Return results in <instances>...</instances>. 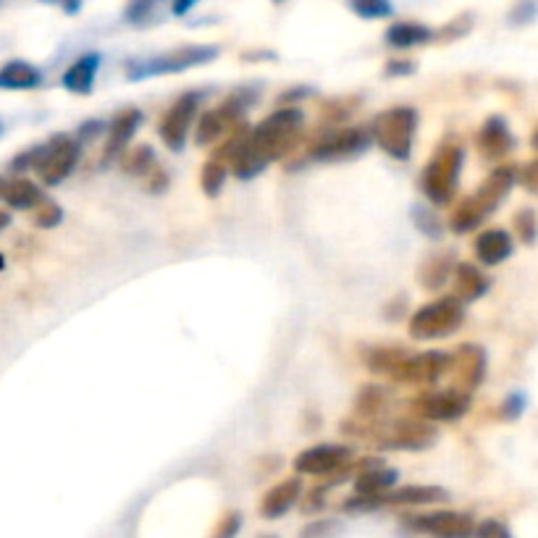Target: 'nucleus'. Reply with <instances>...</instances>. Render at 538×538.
I'll use <instances>...</instances> for the list:
<instances>
[{"instance_id": "1", "label": "nucleus", "mask_w": 538, "mask_h": 538, "mask_svg": "<svg viewBox=\"0 0 538 538\" xmlns=\"http://www.w3.org/2000/svg\"><path fill=\"white\" fill-rule=\"evenodd\" d=\"M302 129H305V113L300 108H279L268 119L260 121L255 129H250V137H247L242 153L260 161L263 166L281 161L284 155H289L297 147Z\"/></svg>"}, {"instance_id": "2", "label": "nucleus", "mask_w": 538, "mask_h": 538, "mask_svg": "<svg viewBox=\"0 0 538 538\" xmlns=\"http://www.w3.org/2000/svg\"><path fill=\"white\" fill-rule=\"evenodd\" d=\"M518 182V174L510 166H499L497 171H491L489 179L473 192L470 197L460 200L452 218H449V229L455 234H470L502 205V200L512 192Z\"/></svg>"}, {"instance_id": "3", "label": "nucleus", "mask_w": 538, "mask_h": 538, "mask_svg": "<svg viewBox=\"0 0 538 538\" xmlns=\"http://www.w3.org/2000/svg\"><path fill=\"white\" fill-rule=\"evenodd\" d=\"M462 163H465V150L460 142H444V145L431 155L423 174H420V189L434 205H449L460 184Z\"/></svg>"}, {"instance_id": "4", "label": "nucleus", "mask_w": 538, "mask_h": 538, "mask_svg": "<svg viewBox=\"0 0 538 538\" xmlns=\"http://www.w3.org/2000/svg\"><path fill=\"white\" fill-rule=\"evenodd\" d=\"M221 53L218 45H184V48L168 50L163 56L153 58H132L126 61V77L129 82H140V79L150 77H166V74H182V71L197 69L205 63H213Z\"/></svg>"}, {"instance_id": "5", "label": "nucleus", "mask_w": 538, "mask_h": 538, "mask_svg": "<svg viewBox=\"0 0 538 538\" xmlns=\"http://www.w3.org/2000/svg\"><path fill=\"white\" fill-rule=\"evenodd\" d=\"M415 129H418V113H415V108L397 105V108L378 113L376 119H373L371 140L394 161H410Z\"/></svg>"}, {"instance_id": "6", "label": "nucleus", "mask_w": 538, "mask_h": 538, "mask_svg": "<svg viewBox=\"0 0 538 538\" xmlns=\"http://www.w3.org/2000/svg\"><path fill=\"white\" fill-rule=\"evenodd\" d=\"M465 321V302L457 297H441L436 302H428L410 318V336L418 342H434L452 336Z\"/></svg>"}, {"instance_id": "7", "label": "nucleus", "mask_w": 538, "mask_h": 538, "mask_svg": "<svg viewBox=\"0 0 538 538\" xmlns=\"http://www.w3.org/2000/svg\"><path fill=\"white\" fill-rule=\"evenodd\" d=\"M79 147L82 145L77 140L66 137V134H58V137H53L45 145H37L32 168L40 176V182H45L48 187L61 184L79 163Z\"/></svg>"}, {"instance_id": "8", "label": "nucleus", "mask_w": 538, "mask_h": 538, "mask_svg": "<svg viewBox=\"0 0 538 538\" xmlns=\"http://www.w3.org/2000/svg\"><path fill=\"white\" fill-rule=\"evenodd\" d=\"M470 410V392L462 389H436V392H423L410 399V413L415 418L431 420V423H452L460 420Z\"/></svg>"}, {"instance_id": "9", "label": "nucleus", "mask_w": 538, "mask_h": 538, "mask_svg": "<svg viewBox=\"0 0 538 538\" xmlns=\"http://www.w3.org/2000/svg\"><path fill=\"white\" fill-rule=\"evenodd\" d=\"M449 371V355L447 352L431 350L420 352V355H405L399 363L392 365V371L386 376L397 381V384L410 386H431L439 384L441 378Z\"/></svg>"}, {"instance_id": "10", "label": "nucleus", "mask_w": 538, "mask_h": 538, "mask_svg": "<svg viewBox=\"0 0 538 538\" xmlns=\"http://www.w3.org/2000/svg\"><path fill=\"white\" fill-rule=\"evenodd\" d=\"M247 105H250V100L245 103L242 95H231L226 103L205 111L203 116H200V121H197V129H195L197 145L200 147L216 145V142L224 140L226 134H231L239 124H242V116H245Z\"/></svg>"}, {"instance_id": "11", "label": "nucleus", "mask_w": 538, "mask_h": 538, "mask_svg": "<svg viewBox=\"0 0 538 538\" xmlns=\"http://www.w3.org/2000/svg\"><path fill=\"white\" fill-rule=\"evenodd\" d=\"M197 111H200V95H197V92H184V95H179L174 103L168 105V111L163 113L158 132H161L163 145H166L171 153H182L184 150V142H187L189 129L195 124Z\"/></svg>"}, {"instance_id": "12", "label": "nucleus", "mask_w": 538, "mask_h": 538, "mask_svg": "<svg viewBox=\"0 0 538 538\" xmlns=\"http://www.w3.org/2000/svg\"><path fill=\"white\" fill-rule=\"evenodd\" d=\"M368 145H371V134L360 129V126H352V129L323 134L321 140L308 150V158L318 163L347 161V158H355V155L363 153Z\"/></svg>"}, {"instance_id": "13", "label": "nucleus", "mask_w": 538, "mask_h": 538, "mask_svg": "<svg viewBox=\"0 0 538 538\" xmlns=\"http://www.w3.org/2000/svg\"><path fill=\"white\" fill-rule=\"evenodd\" d=\"M486 368H489V360H486V350L483 347H478V344H460L449 355L447 376H452V386L455 389L473 394L483 384Z\"/></svg>"}, {"instance_id": "14", "label": "nucleus", "mask_w": 538, "mask_h": 538, "mask_svg": "<svg viewBox=\"0 0 538 538\" xmlns=\"http://www.w3.org/2000/svg\"><path fill=\"white\" fill-rule=\"evenodd\" d=\"M407 525L428 536L441 538H465L476 533V523L465 512H426V515H405Z\"/></svg>"}, {"instance_id": "15", "label": "nucleus", "mask_w": 538, "mask_h": 538, "mask_svg": "<svg viewBox=\"0 0 538 538\" xmlns=\"http://www.w3.org/2000/svg\"><path fill=\"white\" fill-rule=\"evenodd\" d=\"M352 460V449L344 444H318L294 457V470L300 476H331Z\"/></svg>"}, {"instance_id": "16", "label": "nucleus", "mask_w": 538, "mask_h": 538, "mask_svg": "<svg viewBox=\"0 0 538 538\" xmlns=\"http://www.w3.org/2000/svg\"><path fill=\"white\" fill-rule=\"evenodd\" d=\"M436 441V428L431 426V420L423 418H405L394 423L389 431L384 434L386 449H410V452H418V449H428Z\"/></svg>"}, {"instance_id": "17", "label": "nucleus", "mask_w": 538, "mask_h": 538, "mask_svg": "<svg viewBox=\"0 0 538 538\" xmlns=\"http://www.w3.org/2000/svg\"><path fill=\"white\" fill-rule=\"evenodd\" d=\"M142 111L140 108H124L113 116L111 126H108V140H105V150H103V166H111L124 155L126 145L132 140L137 129L142 124Z\"/></svg>"}, {"instance_id": "18", "label": "nucleus", "mask_w": 538, "mask_h": 538, "mask_svg": "<svg viewBox=\"0 0 538 538\" xmlns=\"http://www.w3.org/2000/svg\"><path fill=\"white\" fill-rule=\"evenodd\" d=\"M476 147L483 161H504L515 147V137H512L507 121L502 116H489L483 121L481 132L476 137Z\"/></svg>"}, {"instance_id": "19", "label": "nucleus", "mask_w": 538, "mask_h": 538, "mask_svg": "<svg viewBox=\"0 0 538 538\" xmlns=\"http://www.w3.org/2000/svg\"><path fill=\"white\" fill-rule=\"evenodd\" d=\"M300 499H302V478L300 476L284 478V481H279L276 486H271V489L263 494V499H260V515L266 520H279L284 518Z\"/></svg>"}, {"instance_id": "20", "label": "nucleus", "mask_w": 538, "mask_h": 538, "mask_svg": "<svg viewBox=\"0 0 538 538\" xmlns=\"http://www.w3.org/2000/svg\"><path fill=\"white\" fill-rule=\"evenodd\" d=\"M515 250L512 234L504 229H486L481 231L473 242V252L481 266H499L504 260L510 258Z\"/></svg>"}, {"instance_id": "21", "label": "nucleus", "mask_w": 538, "mask_h": 538, "mask_svg": "<svg viewBox=\"0 0 538 538\" xmlns=\"http://www.w3.org/2000/svg\"><path fill=\"white\" fill-rule=\"evenodd\" d=\"M378 507L394 504V507H420V504L447 502L449 491L441 486H402V489H389L381 497H373Z\"/></svg>"}, {"instance_id": "22", "label": "nucleus", "mask_w": 538, "mask_h": 538, "mask_svg": "<svg viewBox=\"0 0 538 538\" xmlns=\"http://www.w3.org/2000/svg\"><path fill=\"white\" fill-rule=\"evenodd\" d=\"M100 63H103L100 53H84V56H79L66 69V74H63V87L74 92V95H90L92 87H95Z\"/></svg>"}, {"instance_id": "23", "label": "nucleus", "mask_w": 538, "mask_h": 538, "mask_svg": "<svg viewBox=\"0 0 538 538\" xmlns=\"http://www.w3.org/2000/svg\"><path fill=\"white\" fill-rule=\"evenodd\" d=\"M452 273H455V297L460 302H465V305L481 300L483 294L489 292L486 273L478 266H473V263H457Z\"/></svg>"}, {"instance_id": "24", "label": "nucleus", "mask_w": 538, "mask_h": 538, "mask_svg": "<svg viewBox=\"0 0 538 538\" xmlns=\"http://www.w3.org/2000/svg\"><path fill=\"white\" fill-rule=\"evenodd\" d=\"M436 37V32L420 21H397L392 27L386 29V42L397 50H410L418 45H426Z\"/></svg>"}, {"instance_id": "25", "label": "nucleus", "mask_w": 538, "mask_h": 538, "mask_svg": "<svg viewBox=\"0 0 538 538\" xmlns=\"http://www.w3.org/2000/svg\"><path fill=\"white\" fill-rule=\"evenodd\" d=\"M42 82V71L27 61H8L0 69V90H35Z\"/></svg>"}, {"instance_id": "26", "label": "nucleus", "mask_w": 538, "mask_h": 538, "mask_svg": "<svg viewBox=\"0 0 538 538\" xmlns=\"http://www.w3.org/2000/svg\"><path fill=\"white\" fill-rule=\"evenodd\" d=\"M399 473L392 468H384V465H376V468H368L363 473L355 476V494H363V497H381L389 489H394Z\"/></svg>"}, {"instance_id": "27", "label": "nucleus", "mask_w": 538, "mask_h": 538, "mask_svg": "<svg viewBox=\"0 0 538 538\" xmlns=\"http://www.w3.org/2000/svg\"><path fill=\"white\" fill-rule=\"evenodd\" d=\"M3 200L8 203V208L14 210H35V205L42 200V192L35 182L29 179H14V182H6L3 189Z\"/></svg>"}, {"instance_id": "28", "label": "nucleus", "mask_w": 538, "mask_h": 538, "mask_svg": "<svg viewBox=\"0 0 538 538\" xmlns=\"http://www.w3.org/2000/svg\"><path fill=\"white\" fill-rule=\"evenodd\" d=\"M452 271H455V258H452L449 252H444V255H436V258H431L426 266H423L420 281H423V287L434 292V289H441L447 284Z\"/></svg>"}, {"instance_id": "29", "label": "nucleus", "mask_w": 538, "mask_h": 538, "mask_svg": "<svg viewBox=\"0 0 538 538\" xmlns=\"http://www.w3.org/2000/svg\"><path fill=\"white\" fill-rule=\"evenodd\" d=\"M163 3L166 0H129L124 8V19L134 27H150L161 19Z\"/></svg>"}, {"instance_id": "30", "label": "nucleus", "mask_w": 538, "mask_h": 538, "mask_svg": "<svg viewBox=\"0 0 538 538\" xmlns=\"http://www.w3.org/2000/svg\"><path fill=\"white\" fill-rule=\"evenodd\" d=\"M407 355L405 347H371L363 352V363L368 365V371L373 373H389L392 365L399 363Z\"/></svg>"}, {"instance_id": "31", "label": "nucleus", "mask_w": 538, "mask_h": 538, "mask_svg": "<svg viewBox=\"0 0 538 538\" xmlns=\"http://www.w3.org/2000/svg\"><path fill=\"white\" fill-rule=\"evenodd\" d=\"M119 161L129 176H147V171L155 166V153L150 145H140L129 150L126 155H121Z\"/></svg>"}, {"instance_id": "32", "label": "nucleus", "mask_w": 538, "mask_h": 538, "mask_svg": "<svg viewBox=\"0 0 538 538\" xmlns=\"http://www.w3.org/2000/svg\"><path fill=\"white\" fill-rule=\"evenodd\" d=\"M226 176H229V168L224 166L221 161H208L203 166V171H200V187H203V192L208 197H218L221 195V189H224L226 184Z\"/></svg>"}, {"instance_id": "33", "label": "nucleus", "mask_w": 538, "mask_h": 538, "mask_svg": "<svg viewBox=\"0 0 538 538\" xmlns=\"http://www.w3.org/2000/svg\"><path fill=\"white\" fill-rule=\"evenodd\" d=\"M350 8L360 19H389L394 14L392 0H350Z\"/></svg>"}, {"instance_id": "34", "label": "nucleus", "mask_w": 538, "mask_h": 538, "mask_svg": "<svg viewBox=\"0 0 538 538\" xmlns=\"http://www.w3.org/2000/svg\"><path fill=\"white\" fill-rule=\"evenodd\" d=\"M512 224H515V234L523 245H533L538 237V218L531 208H523L515 213L512 218Z\"/></svg>"}, {"instance_id": "35", "label": "nucleus", "mask_w": 538, "mask_h": 538, "mask_svg": "<svg viewBox=\"0 0 538 538\" xmlns=\"http://www.w3.org/2000/svg\"><path fill=\"white\" fill-rule=\"evenodd\" d=\"M61 221H63L61 205L42 197L40 203L35 205V226H40V229H56Z\"/></svg>"}, {"instance_id": "36", "label": "nucleus", "mask_w": 538, "mask_h": 538, "mask_svg": "<svg viewBox=\"0 0 538 538\" xmlns=\"http://www.w3.org/2000/svg\"><path fill=\"white\" fill-rule=\"evenodd\" d=\"M413 221H415V226H418V229L426 234V237H431V239L441 237L439 218H436L428 208H420V205L418 208H413Z\"/></svg>"}, {"instance_id": "37", "label": "nucleus", "mask_w": 538, "mask_h": 538, "mask_svg": "<svg viewBox=\"0 0 538 538\" xmlns=\"http://www.w3.org/2000/svg\"><path fill=\"white\" fill-rule=\"evenodd\" d=\"M525 410V394L523 392H512L510 397L504 399L502 407H499V415L504 420H518Z\"/></svg>"}, {"instance_id": "38", "label": "nucleus", "mask_w": 538, "mask_h": 538, "mask_svg": "<svg viewBox=\"0 0 538 538\" xmlns=\"http://www.w3.org/2000/svg\"><path fill=\"white\" fill-rule=\"evenodd\" d=\"M470 27H473V16H470V14H462L460 19L449 21L447 27L441 29L439 35H441V40H455V37L468 35Z\"/></svg>"}, {"instance_id": "39", "label": "nucleus", "mask_w": 538, "mask_h": 538, "mask_svg": "<svg viewBox=\"0 0 538 538\" xmlns=\"http://www.w3.org/2000/svg\"><path fill=\"white\" fill-rule=\"evenodd\" d=\"M103 132H105V124L100 119L84 121V124L79 126L77 142H79V145H90V142L100 140V134H103Z\"/></svg>"}, {"instance_id": "40", "label": "nucleus", "mask_w": 538, "mask_h": 538, "mask_svg": "<svg viewBox=\"0 0 538 538\" xmlns=\"http://www.w3.org/2000/svg\"><path fill=\"white\" fill-rule=\"evenodd\" d=\"M518 182L523 184L531 195H538V158L531 163H525L523 168H520V174H518Z\"/></svg>"}, {"instance_id": "41", "label": "nucleus", "mask_w": 538, "mask_h": 538, "mask_svg": "<svg viewBox=\"0 0 538 538\" xmlns=\"http://www.w3.org/2000/svg\"><path fill=\"white\" fill-rule=\"evenodd\" d=\"M147 189L153 192V195H161V192H166L168 189V174L163 171V168H150L147 171Z\"/></svg>"}, {"instance_id": "42", "label": "nucleus", "mask_w": 538, "mask_h": 538, "mask_svg": "<svg viewBox=\"0 0 538 538\" xmlns=\"http://www.w3.org/2000/svg\"><path fill=\"white\" fill-rule=\"evenodd\" d=\"M415 71V63L407 58H394L386 63V77H410Z\"/></svg>"}, {"instance_id": "43", "label": "nucleus", "mask_w": 538, "mask_h": 538, "mask_svg": "<svg viewBox=\"0 0 538 538\" xmlns=\"http://www.w3.org/2000/svg\"><path fill=\"white\" fill-rule=\"evenodd\" d=\"M237 531H239V515H237V512H231V515H224V520L218 523V528L213 531V536H216V538H231Z\"/></svg>"}, {"instance_id": "44", "label": "nucleus", "mask_w": 538, "mask_h": 538, "mask_svg": "<svg viewBox=\"0 0 538 538\" xmlns=\"http://www.w3.org/2000/svg\"><path fill=\"white\" fill-rule=\"evenodd\" d=\"M476 533L478 536H497V538L510 536V531H507L499 520H486V523L476 525Z\"/></svg>"}, {"instance_id": "45", "label": "nucleus", "mask_w": 538, "mask_h": 538, "mask_svg": "<svg viewBox=\"0 0 538 538\" xmlns=\"http://www.w3.org/2000/svg\"><path fill=\"white\" fill-rule=\"evenodd\" d=\"M405 305H407V297H397V302H389L384 310L386 321H399V318L405 315Z\"/></svg>"}, {"instance_id": "46", "label": "nucleus", "mask_w": 538, "mask_h": 538, "mask_svg": "<svg viewBox=\"0 0 538 538\" xmlns=\"http://www.w3.org/2000/svg\"><path fill=\"white\" fill-rule=\"evenodd\" d=\"M42 3H50V6H58L63 14H79V8H82V0H42Z\"/></svg>"}, {"instance_id": "47", "label": "nucleus", "mask_w": 538, "mask_h": 538, "mask_svg": "<svg viewBox=\"0 0 538 538\" xmlns=\"http://www.w3.org/2000/svg\"><path fill=\"white\" fill-rule=\"evenodd\" d=\"M310 92L313 90H308V87H294V90L281 92V103H297L302 98H310Z\"/></svg>"}, {"instance_id": "48", "label": "nucleus", "mask_w": 538, "mask_h": 538, "mask_svg": "<svg viewBox=\"0 0 538 538\" xmlns=\"http://www.w3.org/2000/svg\"><path fill=\"white\" fill-rule=\"evenodd\" d=\"M197 3H200V0H171V14L174 16L189 14V11H192Z\"/></svg>"}, {"instance_id": "49", "label": "nucleus", "mask_w": 538, "mask_h": 538, "mask_svg": "<svg viewBox=\"0 0 538 538\" xmlns=\"http://www.w3.org/2000/svg\"><path fill=\"white\" fill-rule=\"evenodd\" d=\"M533 14H536V6H533L531 0H525L523 6L515 8V16H512V21H525V19H533Z\"/></svg>"}, {"instance_id": "50", "label": "nucleus", "mask_w": 538, "mask_h": 538, "mask_svg": "<svg viewBox=\"0 0 538 538\" xmlns=\"http://www.w3.org/2000/svg\"><path fill=\"white\" fill-rule=\"evenodd\" d=\"M336 525L331 523V520H326V523H318V525H310V528H305V536H318V533H331Z\"/></svg>"}, {"instance_id": "51", "label": "nucleus", "mask_w": 538, "mask_h": 538, "mask_svg": "<svg viewBox=\"0 0 538 538\" xmlns=\"http://www.w3.org/2000/svg\"><path fill=\"white\" fill-rule=\"evenodd\" d=\"M8 224H11V216H8L6 210H0V231L6 229V226H8Z\"/></svg>"}, {"instance_id": "52", "label": "nucleus", "mask_w": 538, "mask_h": 538, "mask_svg": "<svg viewBox=\"0 0 538 538\" xmlns=\"http://www.w3.org/2000/svg\"><path fill=\"white\" fill-rule=\"evenodd\" d=\"M531 145L536 147V150H538V129H536V132H533V140H531Z\"/></svg>"}, {"instance_id": "53", "label": "nucleus", "mask_w": 538, "mask_h": 538, "mask_svg": "<svg viewBox=\"0 0 538 538\" xmlns=\"http://www.w3.org/2000/svg\"><path fill=\"white\" fill-rule=\"evenodd\" d=\"M3 189H6V179H0V197H3Z\"/></svg>"}, {"instance_id": "54", "label": "nucleus", "mask_w": 538, "mask_h": 538, "mask_svg": "<svg viewBox=\"0 0 538 538\" xmlns=\"http://www.w3.org/2000/svg\"><path fill=\"white\" fill-rule=\"evenodd\" d=\"M3 266H6V260H3V255H0V268H3Z\"/></svg>"}, {"instance_id": "55", "label": "nucleus", "mask_w": 538, "mask_h": 538, "mask_svg": "<svg viewBox=\"0 0 538 538\" xmlns=\"http://www.w3.org/2000/svg\"><path fill=\"white\" fill-rule=\"evenodd\" d=\"M0 134H3V124H0Z\"/></svg>"}, {"instance_id": "56", "label": "nucleus", "mask_w": 538, "mask_h": 538, "mask_svg": "<svg viewBox=\"0 0 538 538\" xmlns=\"http://www.w3.org/2000/svg\"><path fill=\"white\" fill-rule=\"evenodd\" d=\"M276 3H284V0H276Z\"/></svg>"}, {"instance_id": "57", "label": "nucleus", "mask_w": 538, "mask_h": 538, "mask_svg": "<svg viewBox=\"0 0 538 538\" xmlns=\"http://www.w3.org/2000/svg\"><path fill=\"white\" fill-rule=\"evenodd\" d=\"M0 3H3V0H0Z\"/></svg>"}]
</instances>
